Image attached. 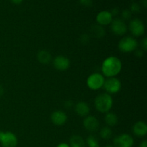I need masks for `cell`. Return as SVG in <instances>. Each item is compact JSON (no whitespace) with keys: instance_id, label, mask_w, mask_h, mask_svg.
<instances>
[{"instance_id":"9c48e42d","label":"cell","mask_w":147,"mask_h":147,"mask_svg":"<svg viewBox=\"0 0 147 147\" xmlns=\"http://www.w3.org/2000/svg\"><path fill=\"white\" fill-rule=\"evenodd\" d=\"M134 139L129 134H121L113 139L115 147H133Z\"/></svg>"},{"instance_id":"52a82bcc","label":"cell","mask_w":147,"mask_h":147,"mask_svg":"<svg viewBox=\"0 0 147 147\" xmlns=\"http://www.w3.org/2000/svg\"><path fill=\"white\" fill-rule=\"evenodd\" d=\"M111 30L116 36H123L128 31V26L121 18H115L111 23Z\"/></svg>"},{"instance_id":"d6986e66","label":"cell","mask_w":147,"mask_h":147,"mask_svg":"<svg viewBox=\"0 0 147 147\" xmlns=\"http://www.w3.org/2000/svg\"><path fill=\"white\" fill-rule=\"evenodd\" d=\"M90 32L93 37L100 39L104 37L105 34H106V30L103 28V27L99 25V24H96V25H93L91 27Z\"/></svg>"},{"instance_id":"5b68a950","label":"cell","mask_w":147,"mask_h":147,"mask_svg":"<svg viewBox=\"0 0 147 147\" xmlns=\"http://www.w3.org/2000/svg\"><path fill=\"white\" fill-rule=\"evenodd\" d=\"M121 82L116 77L107 78L105 80L103 88L106 90V93L109 94H116L121 89Z\"/></svg>"},{"instance_id":"5bb4252c","label":"cell","mask_w":147,"mask_h":147,"mask_svg":"<svg viewBox=\"0 0 147 147\" xmlns=\"http://www.w3.org/2000/svg\"><path fill=\"white\" fill-rule=\"evenodd\" d=\"M132 131L134 136L142 138L147 134V125L145 122L139 121L135 123L132 127Z\"/></svg>"},{"instance_id":"e575fe53","label":"cell","mask_w":147,"mask_h":147,"mask_svg":"<svg viewBox=\"0 0 147 147\" xmlns=\"http://www.w3.org/2000/svg\"><path fill=\"white\" fill-rule=\"evenodd\" d=\"M105 147H115V146H113V145H108V146H106Z\"/></svg>"},{"instance_id":"277c9868","label":"cell","mask_w":147,"mask_h":147,"mask_svg":"<svg viewBox=\"0 0 147 147\" xmlns=\"http://www.w3.org/2000/svg\"><path fill=\"white\" fill-rule=\"evenodd\" d=\"M106 78L100 73H93L88 77L86 85L92 90H98L103 88Z\"/></svg>"},{"instance_id":"f1b7e54d","label":"cell","mask_w":147,"mask_h":147,"mask_svg":"<svg viewBox=\"0 0 147 147\" xmlns=\"http://www.w3.org/2000/svg\"><path fill=\"white\" fill-rule=\"evenodd\" d=\"M110 12L111 13L113 17H114V16H117L118 14H119V9L117 8V7H114V8H113L111 10Z\"/></svg>"},{"instance_id":"8fae6325","label":"cell","mask_w":147,"mask_h":147,"mask_svg":"<svg viewBox=\"0 0 147 147\" xmlns=\"http://www.w3.org/2000/svg\"><path fill=\"white\" fill-rule=\"evenodd\" d=\"M83 124L85 129L91 133L97 131L100 126V123L97 118L93 116H90V115H88L84 118Z\"/></svg>"},{"instance_id":"4316f807","label":"cell","mask_w":147,"mask_h":147,"mask_svg":"<svg viewBox=\"0 0 147 147\" xmlns=\"http://www.w3.org/2000/svg\"><path fill=\"white\" fill-rule=\"evenodd\" d=\"M144 50H142V49H136V50L134 51L135 55L138 57H142L144 55Z\"/></svg>"},{"instance_id":"cb8c5ba5","label":"cell","mask_w":147,"mask_h":147,"mask_svg":"<svg viewBox=\"0 0 147 147\" xmlns=\"http://www.w3.org/2000/svg\"><path fill=\"white\" fill-rule=\"evenodd\" d=\"M89 40H90V37H89L88 34H82L81 37H80V41L81 42L82 44L83 45L87 44V43L89 42Z\"/></svg>"},{"instance_id":"7c38bea8","label":"cell","mask_w":147,"mask_h":147,"mask_svg":"<svg viewBox=\"0 0 147 147\" xmlns=\"http://www.w3.org/2000/svg\"><path fill=\"white\" fill-rule=\"evenodd\" d=\"M50 120L55 126H62L67 121V116L63 111L57 110L52 113Z\"/></svg>"},{"instance_id":"8992f818","label":"cell","mask_w":147,"mask_h":147,"mask_svg":"<svg viewBox=\"0 0 147 147\" xmlns=\"http://www.w3.org/2000/svg\"><path fill=\"white\" fill-rule=\"evenodd\" d=\"M128 29L134 37H141L145 33V25L143 21L139 18L132 19L129 22Z\"/></svg>"},{"instance_id":"7a4b0ae2","label":"cell","mask_w":147,"mask_h":147,"mask_svg":"<svg viewBox=\"0 0 147 147\" xmlns=\"http://www.w3.org/2000/svg\"><path fill=\"white\" fill-rule=\"evenodd\" d=\"M94 106L96 110L102 113H106L111 110L113 106V99L111 95L103 93L95 98Z\"/></svg>"},{"instance_id":"1f68e13d","label":"cell","mask_w":147,"mask_h":147,"mask_svg":"<svg viewBox=\"0 0 147 147\" xmlns=\"http://www.w3.org/2000/svg\"><path fill=\"white\" fill-rule=\"evenodd\" d=\"M11 2L14 4H16V5H18V4H20L23 1V0H11Z\"/></svg>"},{"instance_id":"7402d4cb","label":"cell","mask_w":147,"mask_h":147,"mask_svg":"<svg viewBox=\"0 0 147 147\" xmlns=\"http://www.w3.org/2000/svg\"><path fill=\"white\" fill-rule=\"evenodd\" d=\"M129 10L131 13H139L141 11V6L138 3L133 2L131 4Z\"/></svg>"},{"instance_id":"6da1fadb","label":"cell","mask_w":147,"mask_h":147,"mask_svg":"<svg viewBox=\"0 0 147 147\" xmlns=\"http://www.w3.org/2000/svg\"><path fill=\"white\" fill-rule=\"evenodd\" d=\"M122 70V62L116 56H109L103 61L101 74L104 77H116Z\"/></svg>"},{"instance_id":"4dcf8cb0","label":"cell","mask_w":147,"mask_h":147,"mask_svg":"<svg viewBox=\"0 0 147 147\" xmlns=\"http://www.w3.org/2000/svg\"><path fill=\"white\" fill-rule=\"evenodd\" d=\"M56 147H70V146H69L68 144L65 143V142H63V143L59 144L57 145V146Z\"/></svg>"},{"instance_id":"e0dca14e","label":"cell","mask_w":147,"mask_h":147,"mask_svg":"<svg viewBox=\"0 0 147 147\" xmlns=\"http://www.w3.org/2000/svg\"><path fill=\"white\" fill-rule=\"evenodd\" d=\"M70 147H86V141L80 135L75 134L70 137L69 141Z\"/></svg>"},{"instance_id":"ba28073f","label":"cell","mask_w":147,"mask_h":147,"mask_svg":"<svg viewBox=\"0 0 147 147\" xmlns=\"http://www.w3.org/2000/svg\"><path fill=\"white\" fill-rule=\"evenodd\" d=\"M0 144L2 147H17L18 139L13 132L2 131L0 136Z\"/></svg>"},{"instance_id":"9a60e30c","label":"cell","mask_w":147,"mask_h":147,"mask_svg":"<svg viewBox=\"0 0 147 147\" xmlns=\"http://www.w3.org/2000/svg\"><path fill=\"white\" fill-rule=\"evenodd\" d=\"M74 110L76 114L81 117H86L88 116L90 111V109L89 105L86 102L79 101L75 105Z\"/></svg>"},{"instance_id":"603a6c76","label":"cell","mask_w":147,"mask_h":147,"mask_svg":"<svg viewBox=\"0 0 147 147\" xmlns=\"http://www.w3.org/2000/svg\"><path fill=\"white\" fill-rule=\"evenodd\" d=\"M132 13L129 9H124L121 12V19L123 20H129L131 18Z\"/></svg>"},{"instance_id":"3957f363","label":"cell","mask_w":147,"mask_h":147,"mask_svg":"<svg viewBox=\"0 0 147 147\" xmlns=\"http://www.w3.org/2000/svg\"><path fill=\"white\" fill-rule=\"evenodd\" d=\"M138 42L132 36H125L119 42L118 47L122 53H129L134 52L138 48Z\"/></svg>"},{"instance_id":"f546056e","label":"cell","mask_w":147,"mask_h":147,"mask_svg":"<svg viewBox=\"0 0 147 147\" xmlns=\"http://www.w3.org/2000/svg\"><path fill=\"white\" fill-rule=\"evenodd\" d=\"M139 147H147V141L146 140H144L139 144Z\"/></svg>"},{"instance_id":"ffe728a7","label":"cell","mask_w":147,"mask_h":147,"mask_svg":"<svg viewBox=\"0 0 147 147\" xmlns=\"http://www.w3.org/2000/svg\"><path fill=\"white\" fill-rule=\"evenodd\" d=\"M99 135H100L101 139H104V140H108V139H111L112 137L113 131H112V129H111V127L106 126L104 127L101 128L100 132H99Z\"/></svg>"},{"instance_id":"83f0119b","label":"cell","mask_w":147,"mask_h":147,"mask_svg":"<svg viewBox=\"0 0 147 147\" xmlns=\"http://www.w3.org/2000/svg\"><path fill=\"white\" fill-rule=\"evenodd\" d=\"M64 106L67 109H71L73 106V102L72 101V100H67V101L65 102Z\"/></svg>"},{"instance_id":"44dd1931","label":"cell","mask_w":147,"mask_h":147,"mask_svg":"<svg viewBox=\"0 0 147 147\" xmlns=\"http://www.w3.org/2000/svg\"><path fill=\"white\" fill-rule=\"evenodd\" d=\"M86 144L87 145L88 147H100L98 140L93 135H90V136H88Z\"/></svg>"},{"instance_id":"ac0fdd59","label":"cell","mask_w":147,"mask_h":147,"mask_svg":"<svg viewBox=\"0 0 147 147\" xmlns=\"http://www.w3.org/2000/svg\"><path fill=\"white\" fill-rule=\"evenodd\" d=\"M37 60L41 64L47 65L49 64L52 61V55L48 51L45 50H42L39 51L37 55Z\"/></svg>"},{"instance_id":"d4e9b609","label":"cell","mask_w":147,"mask_h":147,"mask_svg":"<svg viewBox=\"0 0 147 147\" xmlns=\"http://www.w3.org/2000/svg\"><path fill=\"white\" fill-rule=\"evenodd\" d=\"M79 1L82 6L86 7H91L93 4V0H79Z\"/></svg>"},{"instance_id":"484cf974","label":"cell","mask_w":147,"mask_h":147,"mask_svg":"<svg viewBox=\"0 0 147 147\" xmlns=\"http://www.w3.org/2000/svg\"><path fill=\"white\" fill-rule=\"evenodd\" d=\"M141 45H142V50H143L144 51H146L147 50V38L144 37L143 40L141 42Z\"/></svg>"},{"instance_id":"836d02e7","label":"cell","mask_w":147,"mask_h":147,"mask_svg":"<svg viewBox=\"0 0 147 147\" xmlns=\"http://www.w3.org/2000/svg\"><path fill=\"white\" fill-rule=\"evenodd\" d=\"M142 5L144 6V7L146 8V5H147V0H142Z\"/></svg>"},{"instance_id":"2e32d148","label":"cell","mask_w":147,"mask_h":147,"mask_svg":"<svg viewBox=\"0 0 147 147\" xmlns=\"http://www.w3.org/2000/svg\"><path fill=\"white\" fill-rule=\"evenodd\" d=\"M104 121L109 127H114L119 123V117L113 112H108L105 113Z\"/></svg>"},{"instance_id":"d6a6232c","label":"cell","mask_w":147,"mask_h":147,"mask_svg":"<svg viewBox=\"0 0 147 147\" xmlns=\"http://www.w3.org/2000/svg\"><path fill=\"white\" fill-rule=\"evenodd\" d=\"M4 88H3L2 86H1V85H0V97H1V96H3V95H4Z\"/></svg>"},{"instance_id":"d590c367","label":"cell","mask_w":147,"mask_h":147,"mask_svg":"<svg viewBox=\"0 0 147 147\" xmlns=\"http://www.w3.org/2000/svg\"><path fill=\"white\" fill-rule=\"evenodd\" d=\"M1 132H2V131H0V136H1Z\"/></svg>"},{"instance_id":"4fadbf2b","label":"cell","mask_w":147,"mask_h":147,"mask_svg":"<svg viewBox=\"0 0 147 147\" xmlns=\"http://www.w3.org/2000/svg\"><path fill=\"white\" fill-rule=\"evenodd\" d=\"M96 20L98 24L103 27V26L111 24V22L113 20V17L112 16L110 11L103 10V11H101L98 13V14L96 15Z\"/></svg>"},{"instance_id":"30bf717a","label":"cell","mask_w":147,"mask_h":147,"mask_svg":"<svg viewBox=\"0 0 147 147\" xmlns=\"http://www.w3.org/2000/svg\"><path fill=\"white\" fill-rule=\"evenodd\" d=\"M53 65L56 70L59 71H65L70 67V60L64 55H57L53 59Z\"/></svg>"}]
</instances>
